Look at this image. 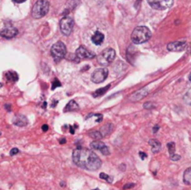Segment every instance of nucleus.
Returning <instances> with one entry per match:
<instances>
[{"label":"nucleus","mask_w":191,"mask_h":190,"mask_svg":"<svg viewBox=\"0 0 191 190\" xmlns=\"http://www.w3.org/2000/svg\"><path fill=\"white\" fill-rule=\"evenodd\" d=\"M151 37V32L146 26L136 27L131 34V41L134 44H143L149 40Z\"/></svg>","instance_id":"2"},{"label":"nucleus","mask_w":191,"mask_h":190,"mask_svg":"<svg viewBox=\"0 0 191 190\" xmlns=\"http://www.w3.org/2000/svg\"><path fill=\"white\" fill-rule=\"evenodd\" d=\"M79 108V106H78V105L74 101V100H72V101H70L68 104H67V105L64 107V112H68V111H75V110H77Z\"/></svg>","instance_id":"17"},{"label":"nucleus","mask_w":191,"mask_h":190,"mask_svg":"<svg viewBox=\"0 0 191 190\" xmlns=\"http://www.w3.org/2000/svg\"><path fill=\"white\" fill-rule=\"evenodd\" d=\"M19 152H20V150H19L18 148L14 147V148H12V149L10 150V156H14V155H17V154H18Z\"/></svg>","instance_id":"28"},{"label":"nucleus","mask_w":191,"mask_h":190,"mask_svg":"<svg viewBox=\"0 0 191 190\" xmlns=\"http://www.w3.org/2000/svg\"><path fill=\"white\" fill-rule=\"evenodd\" d=\"M147 2L154 9L164 10L172 5L173 0H147Z\"/></svg>","instance_id":"8"},{"label":"nucleus","mask_w":191,"mask_h":190,"mask_svg":"<svg viewBox=\"0 0 191 190\" xmlns=\"http://www.w3.org/2000/svg\"><path fill=\"white\" fill-rule=\"evenodd\" d=\"M89 135H90V137L93 138L94 140H99V139H102V138H103V135L101 134V132H100V131H97V130H95V131H91V132L89 133Z\"/></svg>","instance_id":"23"},{"label":"nucleus","mask_w":191,"mask_h":190,"mask_svg":"<svg viewBox=\"0 0 191 190\" xmlns=\"http://www.w3.org/2000/svg\"><path fill=\"white\" fill-rule=\"evenodd\" d=\"M184 183L188 186H189L191 184V169L190 168H188L186 170V172L184 173Z\"/></svg>","instance_id":"20"},{"label":"nucleus","mask_w":191,"mask_h":190,"mask_svg":"<svg viewBox=\"0 0 191 190\" xmlns=\"http://www.w3.org/2000/svg\"><path fill=\"white\" fill-rule=\"evenodd\" d=\"M62 86V84H61V82L58 80V79H54L53 80V82H52V86H51V90H55L57 87H61Z\"/></svg>","instance_id":"26"},{"label":"nucleus","mask_w":191,"mask_h":190,"mask_svg":"<svg viewBox=\"0 0 191 190\" xmlns=\"http://www.w3.org/2000/svg\"><path fill=\"white\" fill-rule=\"evenodd\" d=\"M6 78L10 81V82H15L19 79L18 74L14 71H10V72H7L6 73Z\"/></svg>","instance_id":"18"},{"label":"nucleus","mask_w":191,"mask_h":190,"mask_svg":"<svg viewBox=\"0 0 191 190\" xmlns=\"http://www.w3.org/2000/svg\"><path fill=\"white\" fill-rule=\"evenodd\" d=\"M48 129H49V126H48L47 124H45V125L42 126V130H43V131H47Z\"/></svg>","instance_id":"32"},{"label":"nucleus","mask_w":191,"mask_h":190,"mask_svg":"<svg viewBox=\"0 0 191 190\" xmlns=\"http://www.w3.org/2000/svg\"><path fill=\"white\" fill-rule=\"evenodd\" d=\"M111 87V85L109 84V85H106L105 87H104V88H102V89H99V90H97L94 93H93V96L94 97H100V96H102V95H104L108 90H109V88Z\"/></svg>","instance_id":"21"},{"label":"nucleus","mask_w":191,"mask_h":190,"mask_svg":"<svg viewBox=\"0 0 191 190\" xmlns=\"http://www.w3.org/2000/svg\"><path fill=\"white\" fill-rule=\"evenodd\" d=\"M65 142H66V141H65V139H62V140L60 141V143H61V144H64V143H65Z\"/></svg>","instance_id":"36"},{"label":"nucleus","mask_w":191,"mask_h":190,"mask_svg":"<svg viewBox=\"0 0 191 190\" xmlns=\"http://www.w3.org/2000/svg\"><path fill=\"white\" fill-rule=\"evenodd\" d=\"M13 123H14V125H16V126L24 127L28 124V119H27L24 116L20 115V116H16V117H15V119H14V120H13Z\"/></svg>","instance_id":"15"},{"label":"nucleus","mask_w":191,"mask_h":190,"mask_svg":"<svg viewBox=\"0 0 191 190\" xmlns=\"http://www.w3.org/2000/svg\"><path fill=\"white\" fill-rule=\"evenodd\" d=\"M51 54L55 62H60L62 59H64L66 54V47L62 41H58L55 43L51 50Z\"/></svg>","instance_id":"4"},{"label":"nucleus","mask_w":191,"mask_h":190,"mask_svg":"<svg viewBox=\"0 0 191 190\" xmlns=\"http://www.w3.org/2000/svg\"><path fill=\"white\" fill-rule=\"evenodd\" d=\"M100 178L101 179H104V180H105L107 183H112L113 182V178L111 177V176H109V175H107V174H105V173H100Z\"/></svg>","instance_id":"25"},{"label":"nucleus","mask_w":191,"mask_h":190,"mask_svg":"<svg viewBox=\"0 0 191 190\" xmlns=\"http://www.w3.org/2000/svg\"><path fill=\"white\" fill-rule=\"evenodd\" d=\"M108 76V70L106 68H99L96 69L91 75V80L94 83H102Z\"/></svg>","instance_id":"7"},{"label":"nucleus","mask_w":191,"mask_h":190,"mask_svg":"<svg viewBox=\"0 0 191 190\" xmlns=\"http://www.w3.org/2000/svg\"><path fill=\"white\" fill-rule=\"evenodd\" d=\"M72 158L76 166L88 171H97L102 166V161L99 157L89 149L76 148L74 150Z\"/></svg>","instance_id":"1"},{"label":"nucleus","mask_w":191,"mask_h":190,"mask_svg":"<svg viewBox=\"0 0 191 190\" xmlns=\"http://www.w3.org/2000/svg\"><path fill=\"white\" fill-rule=\"evenodd\" d=\"M167 147H168V150H169V154H170V157H172L173 155H174V150H175V144L174 142H171L169 144H167Z\"/></svg>","instance_id":"24"},{"label":"nucleus","mask_w":191,"mask_h":190,"mask_svg":"<svg viewBox=\"0 0 191 190\" xmlns=\"http://www.w3.org/2000/svg\"><path fill=\"white\" fill-rule=\"evenodd\" d=\"M149 144L151 145V151L153 154H158L160 150H161V144L159 141L156 140V139H151L149 141Z\"/></svg>","instance_id":"14"},{"label":"nucleus","mask_w":191,"mask_h":190,"mask_svg":"<svg viewBox=\"0 0 191 190\" xmlns=\"http://www.w3.org/2000/svg\"><path fill=\"white\" fill-rule=\"evenodd\" d=\"M187 43L185 41H175L167 45V50L170 51H183L186 49Z\"/></svg>","instance_id":"12"},{"label":"nucleus","mask_w":191,"mask_h":190,"mask_svg":"<svg viewBox=\"0 0 191 190\" xmlns=\"http://www.w3.org/2000/svg\"><path fill=\"white\" fill-rule=\"evenodd\" d=\"M147 94H148V90L146 88H143V89L135 91L133 94H131V96L129 99L131 102H138V101L142 100L143 98H144Z\"/></svg>","instance_id":"13"},{"label":"nucleus","mask_w":191,"mask_h":190,"mask_svg":"<svg viewBox=\"0 0 191 190\" xmlns=\"http://www.w3.org/2000/svg\"><path fill=\"white\" fill-rule=\"evenodd\" d=\"M170 158H171V159H172V160H174V161H175V160H179V159L181 158H180V156H179V155H177V154H174V155H173V156H172V157H170Z\"/></svg>","instance_id":"29"},{"label":"nucleus","mask_w":191,"mask_h":190,"mask_svg":"<svg viewBox=\"0 0 191 190\" xmlns=\"http://www.w3.org/2000/svg\"><path fill=\"white\" fill-rule=\"evenodd\" d=\"M2 87V83H0V88Z\"/></svg>","instance_id":"37"},{"label":"nucleus","mask_w":191,"mask_h":190,"mask_svg":"<svg viewBox=\"0 0 191 190\" xmlns=\"http://www.w3.org/2000/svg\"><path fill=\"white\" fill-rule=\"evenodd\" d=\"M111 131H112V125H111V124H106V125H105V126L101 128V130H100V132H101V134L103 135V137H104V136H106V135H108V134H110Z\"/></svg>","instance_id":"22"},{"label":"nucleus","mask_w":191,"mask_h":190,"mask_svg":"<svg viewBox=\"0 0 191 190\" xmlns=\"http://www.w3.org/2000/svg\"><path fill=\"white\" fill-rule=\"evenodd\" d=\"M154 107H155L154 105H152V103H150V102H148V103L144 105V108H145V109H152Z\"/></svg>","instance_id":"27"},{"label":"nucleus","mask_w":191,"mask_h":190,"mask_svg":"<svg viewBox=\"0 0 191 190\" xmlns=\"http://www.w3.org/2000/svg\"><path fill=\"white\" fill-rule=\"evenodd\" d=\"M13 2H15V3H18V4H21V3H23V2H25L26 0H12Z\"/></svg>","instance_id":"34"},{"label":"nucleus","mask_w":191,"mask_h":190,"mask_svg":"<svg viewBox=\"0 0 191 190\" xmlns=\"http://www.w3.org/2000/svg\"><path fill=\"white\" fill-rule=\"evenodd\" d=\"M104 39H105V36H104L102 33H100L99 31H96V32L94 33V35L91 37V41H92V43H94V44L97 45V46L101 45V44L103 43Z\"/></svg>","instance_id":"16"},{"label":"nucleus","mask_w":191,"mask_h":190,"mask_svg":"<svg viewBox=\"0 0 191 190\" xmlns=\"http://www.w3.org/2000/svg\"><path fill=\"white\" fill-rule=\"evenodd\" d=\"M139 156H140V158H142V159H144V158H146V154L145 153H144V152H139Z\"/></svg>","instance_id":"31"},{"label":"nucleus","mask_w":191,"mask_h":190,"mask_svg":"<svg viewBox=\"0 0 191 190\" xmlns=\"http://www.w3.org/2000/svg\"><path fill=\"white\" fill-rule=\"evenodd\" d=\"M93 190H100L99 188H95V189H93Z\"/></svg>","instance_id":"38"},{"label":"nucleus","mask_w":191,"mask_h":190,"mask_svg":"<svg viewBox=\"0 0 191 190\" xmlns=\"http://www.w3.org/2000/svg\"><path fill=\"white\" fill-rule=\"evenodd\" d=\"M50 9V3L48 0H37L32 8V16L35 19L44 17Z\"/></svg>","instance_id":"3"},{"label":"nucleus","mask_w":191,"mask_h":190,"mask_svg":"<svg viewBox=\"0 0 191 190\" xmlns=\"http://www.w3.org/2000/svg\"><path fill=\"white\" fill-rule=\"evenodd\" d=\"M136 51H137V50L135 49V47H134V46H130V47L128 48L127 58L130 63H131V59H133V58H134L135 53H136Z\"/></svg>","instance_id":"19"},{"label":"nucleus","mask_w":191,"mask_h":190,"mask_svg":"<svg viewBox=\"0 0 191 190\" xmlns=\"http://www.w3.org/2000/svg\"><path fill=\"white\" fill-rule=\"evenodd\" d=\"M76 56L79 60H84V59H92L95 57V53L89 51L86 47L80 46L76 51Z\"/></svg>","instance_id":"9"},{"label":"nucleus","mask_w":191,"mask_h":190,"mask_svg":"<svg viewBox=\"0 0 191 190\" xmlns=\"http://www.w3.org/2000/svg\"><path fill=\"white\" fill-rule=\"evenodd\" d=\"M158 129H159V126H155V128L153 129V131H154V133H156Z\"/></svg>","instance_id":"35"},{"label":"nucleus","mask_w":191,"mask_h":190,"mask_svg":"<svg viewBox=\"0 0 191 190\" xmlns=\"http://www.w3.org/2000/svg\"><path fill=\"white\" fill-rule=\"evenodd\" d=\"M134 184H127V185H125L124 187H123V189H130V188H134Z\"/></svg>","instance_id":"30"},{"label":"nucleus","mask_w":191,"mask_h":190,"mask_svg":"<svg viewBox=\"0 0 191 190\" xmlns=\"http://www.w3.org/2000/svg\"><path fill=\"white\" fill-rule=\"evenodd\" d=\"M75 128H76V126H75V127L70 126V133H72V134H74V133H75Z\"/></svg>","instance_id":"33"},{"label":"nucleus","mask_w":191,"mask_h":190,"mask_svg":"<svg viewBox=\"0 0 191 190\" xmlns=\"http://www.w3.org/2000/svg\"><path fill=\"white\" fill-rule=\"evenodd\" d=\"M18 34V29L11 26V25H8V26H6L5 28H3L2 31H0V36L2 37H5V38H13L14 37H16Z\"/></svg>","instance_id":"11"},{"label":"nucleus","mask_w":191,"mask_h":190,"mask_svg":"<svg viewBox=\"0 0 191 190\" xmlns=\"http://www.w3.org/2000/svg\"><path fill=\"white\" fill-rule=\"evenodd\" d=\"M91 149L100 151L105 156L110 155V150H109L108 146H106L102 141H99V140L93 141L92 143H91Z\"/></svg>","instance_id":"10"},{"label":"nucleus","mask_w":191,"mask_h":190,"mask_svg":"<svg viewBox=\"0 0 191 190\" xmlns=\"http://www.w3.org/2000/svg\"><path fill=\"white\" fill-rule=\"evenodd\" d=\"M74 27V20L71 17H64L60 22V29L64 36H69Z\"/></svg>","instance_id":"6"},{"label":"nucleus","mask_w":191,"mask_h":190,"mask_svg":"<svg viewBox=\"0 0 191 190\" xmlns=\"http://www.w3.org/2000/svg\"><path fill=\"white\" fill-rule=\"evenodd\" d=\"M115 57L116 51H114V49L107 48L97 57V62L101 65H108L114 61Z\"/></svg>","instance_id":"5"}]
</instances>
